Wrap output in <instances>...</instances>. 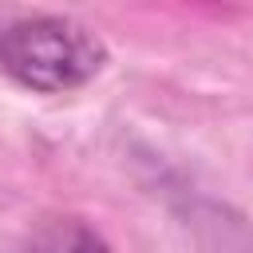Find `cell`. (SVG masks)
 I'll list each match as a JSON object with an SVG mask.
<instances>
[{
  "label": "cell",
  "mask_w": 253,
  "mask_h": 253,
  "mask_svg": "<svg viewBox=\"0 0 253 253\" xmlns=\"http://www.w3.org/2000/svg\"><path fill=\"white\" fill-rule=\"evenodd\" d=\"M107 63V43L71 16L28 12L0 20V71L32 95L87 87Z\"/></svg>",
  "instance_id": "1"
},
{
  "label": "cell",
  "mask_w": 253,
  "mask_h": 253,
  "mask_svg": "<svg viewBox=\"0 0 253 253\" xmlns=\"http://www.w3.org/2000/svg\"><path fill=\"white\" fill-rule=\"evenodd\" d=\"M28 253H115V249L83 217H55L36 229Z\"/></svg>",
  "instance_id": "2"
}]
</instances>
